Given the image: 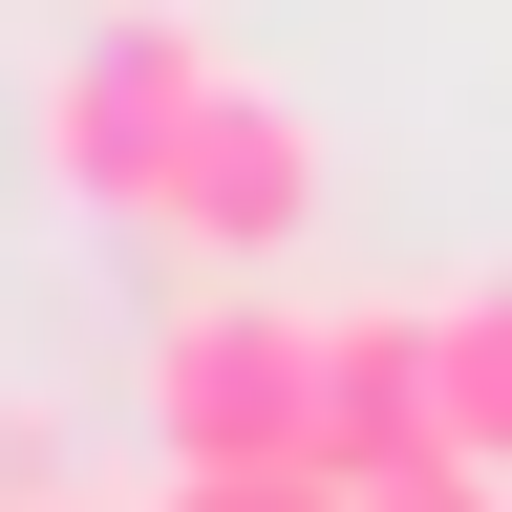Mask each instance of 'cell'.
Masks as SVG:
<instances>
[{"instance_id": "5b68a950", "label": "cell", "mask_w": 512, "mask_h": 512, "mask_svg": "<svg viewBox=\"0 0 512 512\" xmlns=\"http://www.w3.org/2000/svg\"><path fill=\"white\" fill-rule=\"evenodd\" d=\"M342 512H512V470H470V448H406V470H342Z\"/></svg>"}, {"instance_id": "6da1fadb", "label": "cell", "mask_w": 512, "mask_h": 512, "mask_svg": "<svg viewBox=\"0 0 512 512\" xmlns=\"http://www.w3.org/2000/svg\"><path fill=\"white\" fill-rule=\"evenodd\" d=\"M214 86H235V43L192 22V0H128V22H86V43L22 86V150H43L64 214H128V235H150V192H171V150H192Z\"/></svg>"}, {"instance_id": "3957f363", "label": "cell", "mask_w": 512, "mask_h": 512, "mask_svg": "<svg viewBox=\"0 0 512 512\" xmlns=\"http://www.w3.org/2000/svg\"><path fill=\"white\" fill-rule=\"evenodd\" d=\"M320 192H342V150H320V107L235 64V86L192 107V150H171V192H150V235L192 256V278H278V256L320 235Z\"/></svg>"}, {"instance_id": "52a82bcc", "label": "cell", "mask_w": 512, "mask_h": 512, "mask_svg": "<svg viewBox=\"0 0 512 512\" xmlns=\"http://www.w3.org/2000/svg\"><path fill=\"white\" fill-rule=\"evenodd\" d=\"M22 512H86V491H22Z\"/></svg>"}, {"instance_id": "277c9868", "label": "cell", "mask_w": 512, "mask_h": 512, "mask_svg": "<svg viewBox=\"0 0 512 512\" xmlns=\"http://www.w3.org/2000/svg\"><path fill=\"white\" fill-rule=\"evenodd\" d=\"M448 448H470V470H512V278L448 299Z\"/></svg>"}, {"instance_id": "7a4b0ae2", "label": "cell", "mask_w": 512, "mask_h": 512, "mask_svg": "<svg viewBox=\"0 0 512 512\" xmlns=\"http://www.w3.org/2000/svg\"><path fill=\"white\" fill-rule=\"evenodd\" d=\"M150 427H171V470H278V448H320V299L192 278L150 320Z\"/></svg>"}, {"instance_id": "8992f818", "label": "cell", "mask_w": 512, "mask_h": 512, "mask_svg": "<svg viewBox=\"0 0 512 512\" xmlns=\"http://www.w3.org/2000/svg\"><path fill=\"white\" fill-rule=\"evenodd\" d=\"M171 512H342V470L320 448H278V470H171Z\"/></svg>"}]
</instances>
